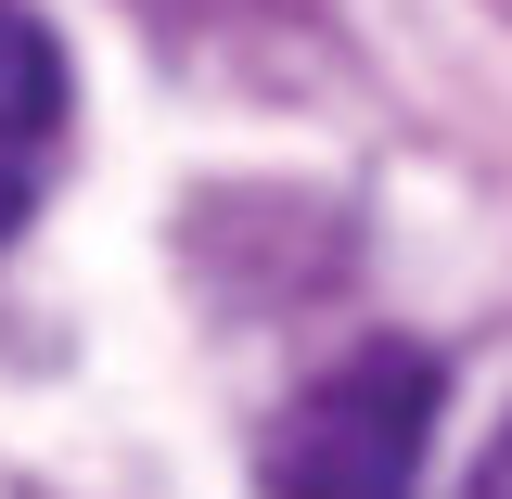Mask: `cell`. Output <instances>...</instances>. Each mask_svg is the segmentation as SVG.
Masks as SVG:
<instances>
[{
    "label": "cell",
    "instance_id": "obj_1",
    "mask_svg": "<svg viewBox=\"0 0 512 499\" xmlns=\"http://www.w3.org/2000/svg\"><path fill=\"white\" fill-rule=\"evenodd\" d=\"M436 410H448V359L410 346V333H372L269 410L256 487L269 499H410L423 448H436Z\"/></svg>",
    "mask_w": 512,
    "mask_h": 499
},
{
    "label": "cell",
    "instance_id": "obj_3",
    "mask_svg": "<svg viewBox=\"0 0 512 499\" xmlns=\"http://www.w3.org/2000/svg\"><path fill=\"white\" fill-rule=\"evenodd\" d=\"M461 499H512V423L487 436V461H474V487H461Z\"/></svg>",
    "mask_w": 512,
    "mask_h": 499
},
{
    "label": "cell",
    "instance_id": "obj_2",
    "mask_svg": "<svg viewBox=\"0 0 512 499\" xmlns=\"http://www.w3.org/2000/svg\"><path fill=\"white\" fill-rule=\"evenodd\" d=\"M64 128H77V77H64V39L0 0V244L39 218V192L64 167Z\"/></svg>",
    "mask_w": 512,
    "mask_h": 499
}]
</instances>
